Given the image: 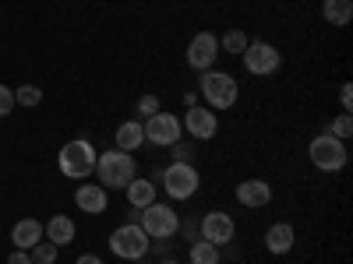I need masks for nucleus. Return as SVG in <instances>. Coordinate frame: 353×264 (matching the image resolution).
<instances>
[{
	"mask_svg": "<svg viewBox=\"0 0 353 264\" xmlns=\"http://www.w3.org/2000/svg\"><path fill=\"white\" fill-rule=\"evenodd\" d=\"M96 176H99V187L106 190H124L134 176H138V162L131 152H121V148H113V152H103L96 159Z\"/></svg>",
	"mask_w": 353,
	"mask_h": 264,
	"instance_id": "nucleus-1",
	"label": "nucleus"
},
{
	"mask_svg": "<svg viewBox=\"0 0 353 264\" xmlns=\"http://www.w3.org/2000/svg\"><path fill=\"white\" fill-rule=\"evenodd\" d=\"M96 148H92V141H85V138H74L68 141L61 155H57V166H61V173L68 176V180H88V176L96 173Z\"/></svg>",
	"mask_w": 353,
	"mask_h": 264,
	"instance_id": "nucleus-2",
	"label": "nucleus"
},
{
	"mask_svg": "<svg viewBox=\"0 0 353 264\" xmlns=\"http://www.w3.org/2000/svg\"><path fill=\"white\" fill-rule=\"evenodd\" d=\"M198 96L209 102V109H230V106H237L241 88H237V78L226 71H201Z\"/></svg>",
	"mask_w": 353,
	"mask_h": 264,
	"instance_id": "nucleus-3",
	"label": "nucleus"
},
{
	"mask_svg": "<svg viewBox=\"0 0 353 264\" xmlns=\"http://www.w3.org/2000/svg\"><path fill=\"white\" fill-rule=\"evenodd\" d=\"M138 226L145 229L149 240H173L176 232H181V215H176V208H170V204L152 201L149 208L138 212Z\"/></svg>",
	"mask_w": 353,
	"mask_h": 264,
	"instance_id": "nucleus-4",
	"label": "nucleus"
},
{
	"mask_svg": "<svg viewBox=\"0 0 353 264\" xmlns=\"http://www.w3.org/2000/svg\"><path fill=\"white\" fill-rule=\"evenodd\" d=\"M159 180H163V194L170 201H191L201 187V173L191 162H170L159 173Z\"/></svg>",
	"mask_w": 353,
	"mask_h": 264,
	"instance_id": "nucleus-5",
	"label": "nucleus"
},
{
	"mask_svg": "<svg viewBox=\"0 0 353 264\" xmlns=\"http://www.w3.org/2000/svg\"><path fill=\"white\" fill-rule=\"evenodd\" d=\"M307 159H311L314 169H321V173H339V169L350 162V152H346V141H339V138H332V134L325 131V134L311 138Z\"/></svg>",
	"mask_w": 353,
	"mask_h": 264,
	"instance_id": "nucleus-6",
	"label": "nucleus"
},
{
	"mask_svg": "<svg viewBox=\"0 0 353 264\" xmlns=\"http://www.w3.org/2000/svg\"><path fill=\"white\" fill-rule=\"evenodd\" d=\"M110 250L121 257V261H145L149 254V236L138 222H124L110 232Z\"/></svg>",
	"mask_w": 353,
	"mask_h": 264,
	"instance_id": "nucleus-7",
	"label": "nucleus"
},
{
	"mask_svg": "<svg viewBox=\"0 0 353 264\" xmlns=\"http://www.w3.org/2000/svg\"><path fill=\"white\" fill-rule=\"evenodd\" d=\"M241 60H244V71L254 74V78H269L283 67V53L272 46V43H265V39H251L248 50L241 53Z\"/></svg>",
	"mask_w": 353,
	"mask_h": 264,
	"instance_id": "nucleus-8",
	"label": "nucleus"
},
{
	"mask_svg": "<svg viewBox=\"0 0 353 264\" xmlns=\"http://www.w3.org/2000/svg\"><path fill=\"white\" fill-rule=\"evenodd\" d=\"M141 131H145V144H156V148H170L184 138V127H181V116L173 113H156L149 120H141Z\"/></svg>",
	"mask_w": 353,
	"mask_h": 264,
	"instance_id": "nucleus-9",
	"label": "nucleus"
},
{
	"mask_svg": "<svg viewBox=\"0 0 353 264\" xmlns=\"http://www.w3.org/2000/svg\"><path fill=\"white\" fill-rule=\"evenodd\" d=\"M233 236H237V222H233V215H226V212L201 215V222H198V240L212 243V247H226V243H233Z\"/></svg>",
	"mask_w": 353,
	"mask_h": 264,
	"instance_id": "nucleus-10",
	"label": "nucleus"
},
{
	"mask_svg": "<svg viewBox=\"0 0 353 264\" xmlns=\"http://www.w3.org/2000/svg\"><path fill=\"white\" fill-rule=\"evenodd\" d=\"M216 56H219V36H212V32H198V36H191L188 53H184V60H188L191 71H212Z\"/></svg>",
	"mask_w": 353,
	"mask_h": 264,
	"instance_id": "nucleus-11",
	"label": "nucleus"
},
{
	"mask_svg": "<svg viewBox=\"0 0 353 264\" xmlns=\"http://www.w3.org/2000/svg\"><path fill=\"white\" fill-rule=\"evenodd\" d=\"M181 127H184V134H191V141H209V138H216V127H219L216 109H209V106H188Z\"/></svg>",
	"mask_w": 353,
	"mask_h": 264,
	"instance_id": "nucleus-12",
	"label": "nucleus"
},
{
	"mask_svg": "<svg viewBox=\"0 0 353 264\" xmlns=\"http://www.w3.org/2000/svg\"><path fill=\"white\" fill-rule=\"evenodd\" d=\"M74 204H78L85 215H103V212L110 208V194H106V187H99V184H85V187L74 190Z\"/></svg>",
	"mask_w": 353,
	"mask_h": 264,
	"instance_id": "nucleus-13",
	"label": "nucleus"
},
{
	"mask_svg": "<svg viewBox=\"0 0 353 264\" xmlns=\"http://www.w3.org/2000/svg\"><path fill=\"white\" fill-rule=\"evenodd\" d=\"M293 243H297V232H293V226L276 222V226L265 229V250H269V254L283 257V254H290V250H293Z\"/></svg>",
	"mask_w": 353,
	"mask_h": 264,
	"instance_id": "nucleus-14",
	"label": "nucleus"
},
{
	"mask_svg": "<svg viewBox=\"0 0 353 264\" xmlns=\"http://www.w3.org/2000/svg\"><path fill=\"white\" fill-rule=\"evenodd\" d=\"M237 201L244 208H265L272 201V187L265 180H244V184H237Z\"/></svg>",
	"mask_w": 353,
	"mask_h": 264,
	"instance_id": "nucleus-15",
	"label": "nucleus"
},
{
	"mask_svg": "<svg viewBox=\"0 0 353 264\" xmlns=\"http://www.w3.org/2000/svg\"><path fill=\"white\" fill-rule=\"evenodd\" d=\"M43 236L53 243V247H68L74 236H78V229H74V219L68 215H53L46 226H43Z\"/></svg>",
	"mask_w": 353,
	"mask_h": 264,
	"instance_id": "nucleus-16",
	"label": "nucleus"
},
{
	"mask_svg": "<svg viewBox=\"0 0 353 264\" xmlns=\"http://www.w3.org/2000/svg\"><path fill=\"white\" fill-rule=\"evenodd\" d=\"M39 240H43V222H39V219H21V222L11 229L14 250H32Z\"/></svg>",
	"mask_w": 353,
	"mask_h": 264,
	"instance_id": "nucleus-17",
	"label": "nucleus"
},
{
	"mask_svg": "<svg viewBox=\"0 0 353 264\" xmlns=\"http://www.w3.org/2000/svg\"><path fill=\"white\" fill-rule=\"evenodd\" d=\"M128 190V204H131V208H149V204L152 201H159V190H156V184L152 180H145V176H134V180L124 187Z\"/></svg>",
	"mask_w": 353,
	"mask_h": 264,
	"instance_id": "nucleus-18",
	"label": "nucleus"
},
{
	"mask_svg": "<svg viewBox=\"0 0 353 264\" xmlns=\"http://www.w3.org/2000/svg\"><path fill=\"white\" fill-rule=\"evenodd\" d=\"M113 141H117V148L121 152H138L141 144H145V131H141V120H124L121 127H117V134H113Z\"/></svg>",
	"mask_w": 353,
	"mask_h": 264,
	"instance_id": "nucleus-19",
	"label": "nucleus"
},
{
	"mask_svg": "<svg viewBox=\"0 0 353 264\" xmlns=\"http://www.w3.org/2000/svg\"><path fill=\"white\" fill-rule=\"evenodd\" d=\"M321 18H325L329 25H336V28L350 25V18H353V0H325V4H321Z\"/></svg>",
	"mask_w": 353,
	"mask_h": 264,
	"instance_id": "nucleus-20",
	"label": "nucleus"
},
{
	"mask_svg": "<svg viewBox=\"0 0 353 264\" xmlns=\"http://www.w3.org/2000/svg\"><path fill=\"white\" fill-rule=\"evenodd\" d=\"M248 43H251V39H248V32H241V28H226L223 39H219V50H223V53H237V56H241V53L248 50Z\"/></svg>",
	"mask_w": 353,
	"mask_h": 264,
	"instance_id": "nucleus-21",
	"label": "nucleus"
},
{
	"mask_svg": "<svg viewBox=\"0 0 353 264\" xmlns=\"http://www.w3.org/2000/svg\"><path fill=\"white\" fill-rule=\"evenodd\" d=\"M39 102H43V88H39V85H21V88H14V106L36 109Z\"/></svg>",
	"mask_w": 353,
	"mask_h": 264,
	"instance_id": "nucleus-22",
	"label": "nucleus"
},
{
	"mask_svg": "<svg viewBox=\"0 0 353 264\" xmlns=\"http://www.w3.org/2000/svg\"><path fill=\"white\" fill-rule=\"evenodd\" d=\"M191 264H219V247L205 243V240H194L191 243Z\"/></svg>",
	"mask_w": 353,
	"mask_h": 264,
	"instance_id": "nucleus-23",
	"label": "nucleus"
},
{
	"mask_svg": "<svg viewBox=\"0 0 353 264\" xmlns=\"http://www.w3.org/2000/svg\"><path fill=\"white\" fill-rule=\"evenodd\" d=\"M57 254H61V247H53L50 240H46V243L39 240V243H36L32 250H28V257H32V264H57Z\"/></svg>",
	"mask_w": 353,
	"mask_h": 264,
	"instance_id": "nucleus-24",
	"label": "nucleus"
},
{
	"mask_svg": "<svg viewBox=\"0 0 353 264\" xmlns=\"http://www.w3.org/2000/svg\"><path fill=\"white\" fill-rule=\"evenodd\" d=\"M329 134H332V138H339V141H346V138L353 134V116H350V113H339L336 120L329 124Z\"/></svg>",
	"mask_w": 353,
	"mask_h": 264,
	"instance_id": "nucleus-25",
	"label": "nucleus"
},
{
	"mask_svg": "<svg viewBox=\"0 0 353 264\" xmlns=\"http://www.w3.org/2000/svg\"><path fill=\"white\" fill-rule=\"evenodd\" d=\"M134 109H138L141 120H149V116H156V113H159V99H156L152 92H145V96L134 102Z\"/></svg>",
	"mask_w": 353,
	"mask_h": 264,
	"instance_id": "nucleus-26",
	"label": "nucleus"
},
{
	"mask_svg": "<svg viewBox=\"0 0 353 264\" xmlns=\"http://www.w3.org/2000/svg\"><path fill=\"white\" fill-rule=\"evenodd\" d=\"M170 152H173V162H191V144H184V138L170 144Z\"/></svg>",
	"mask_w": 353,
	"mask_h": 264,
	"instance_id": "nucleus-27",
	"label": "nucleus"
},
{
	"mask_svg": "<svg viewBox=\"0 0 353 264\" xmlns=\"http://www.w3.org/2000/svg\"><path fill=\"white\" fill-rule=\"evenodd\" d=\"M11 109H14V92L8 85H0V116H8Z\"/></svg>",
	"mask_w": 353,
	"mask_h": 264,
	"instance_id": "nucleus-28",
	"label": "nucleus"
},
{
	"mask_svg": "<svg viewBox=\"0 0 353 264\" xmlns=\"http://www.w3.org/2000/svg\"><path fill=\"white\" fill-rule=\"evenodd\" d=\"M339 106H343V113H350V109H353V88H350V85H343V88H339Z\"/></svg>",
	"mask_w": 353,
	"mask_h": 264,
	"instance_id": "nucleus-29",
	"label": "nucleus"
},
{
	"mask_svg": "<svg viewBox=\"0 0 353 264\" xmlns=\"http://www.w3.org/2000/svg\"><path fill=\"white\" fill-rule=\"evenodd\" d=\"M8 264H32V257H28V250H11Z\"/></svg>",
	"mask_w": 353,
	"mask_h": 264,
	"instance_id": "nucleus-30",
	"label": "nucleus"
},
{
	"mask_svg": "<svg viewBox=\"0 0 353 264\" xmlns=\"http://www.w3.org/2000/svg\"><path fill=\"white\" fill-rule=\"evenodd\" d=\"M74 264H103V261H99V257H96V254H81V257H78V261H74Z\"/></svg>",
	"mask_w": 353,
	"mask_h": 264,
	"instance_id": "nucleus-31",
	"label": "nucleus"
},
{
	"mask_svg": "<svg viewBox=\"0 0 353 264\" xmlns=\"http://www.w3.org/2000/svg\"><path fill=\"white\" fill-rule=\"evenodd\" d=\"M184 106H198V92H184Z\"/></svg>",
	"mask_w": 353,
	"mask_h": 264,
	"instance_id": "nucleus-32",
	"label": "nucleus"
},
{
	"mask_svg": "<svg viewBox=\"0 0 353 264\" xmlns=\"http://www.w3.org/2000/svg\"><path fill=\"white\" fill-rule=\"evenodd\" d=\"M159 264H181V261H176V257H163Z\"/></svg>",
	"mask_w": 353,
	"mask_h": 264,
	"instance_id": "nucleus-33",
	"label": "nucleus"
}]
</instances>
